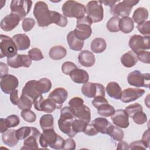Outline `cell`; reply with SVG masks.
Here are the masks:
<instances>
[{
  "label": "cell",
  "mask_w": 150,
  "mask_h": 150,
  "mask_svg": "<svg viewBox=\"0 0 150 150\" xmlns=\"http://www.w3.org/2000/svg\"><path fill=\"white\" fill-rule=\"evenodd\" d=\"M129 149H146V147L145 146L144 142L142 140H138L131 143L129 145Z\"/></svg>",
  "instance_id": "obj_55"
},
{
  "label": "cell",
  "mask_w": 150,
  "mask_h": 150,
  "mask_svg": "<svg viewBox=\"0 0 150 150\" xmlns=\"http://www.w3.org/2000/svg\"><path fill=\"white\" fill-rule=\"evenodd\" d=\"M128 118L129 117L127 112L123 109L116 110L114 114L111 115V120L113 124L122 128H127L128 127L129 125Z\"/></svg>",
  "instance_id": "obj_21"
},
{
  "label": "cell",
  "mask_w": 150,
  "mask_h": 150,
  "mask_svg": "<svg viewBox=\"0 0 150 150\" xmlns=\"http://www.w3.org/2000/svg\"><path fill=\"white\" fill-rule=\"evenodd\" d=\"M105 90L110 97L115 100L120 99L122 90L121 87L117 82L111 81L108 83L105 88Z\"/></svg>",
  "instance_id": "obj_29"
},
{
  "label": "cell",
  "mask_w": 150,
  "mask_h": 150,
  "mask_svg": "<svg viewBox=\"0 0 150 150\" xmlns=\"http://www.w3.org/2000/svg\"><path fill=\"white\" fill-rule=\"evenodd\" d=\"M92 23V21L88 16H84L83 18L77 19L76 27L73 30L74 35L83 41L87 39L92 33L91 28Z\"/></svg>",
  "instance_id": "obj_5"
},
{
  "label": "cell",
  "mask_w": 150,
  "mask_h": 150,
  "mask_svg": "<svg viewBox=\"0 0 150 150\" xmlns=\"http://www.w3.org/2000/svg\"><path fill=\"white\" fill-rule=\"evenodd\" d=\"M100 1L101 4H104V5L109 6L111 8L120 1L117 0V1Z\"/></svg>",
  "instance_id": "obj_61"
},
{
  "label": "cell",
  "mask_w": 150,
  "mask_h": 150,
  "mask_svg": "<svg viewBox=\"0 0 150 150\" xmlns=\"http://www.w3.org/2000/svg\"><path fill=\"white\" fill-rule=\"evenodd\" d=\"M131 118L135 123L139 125L143 124L147 121V116L143 111H140L135 113Z\"/></svg>",
  "instance_id": "obj_45"
},
{
  "label": "cell",
  "mask_w": 150,
  "mask_h": 150,
  "mask_svg": "<svg viewBox=\"0 0 150 150\" xmlns=\"http://www.w3.org/2000/svg\"><path fill=\"white\" fill-rule=\"evenodd\" d=\"M129 149V145L128 143L124 141H120L117 145V149Z\"/></svg>",
  "instance_id": "obj_60"
},
{
  "label": "cell",
  "mask_w": 150,
  "mask_h": 150,
  "mask_svg": "<svg viewBox=\"0 0 150 150\" xmlns=\"http://www.w3.org/2000/svg\"><path fill=\"white\" fill-rule=\"evenodd\" d=\"M28 56L32 60L35 61H39L44 58L41 50L36 47L32 48L29 50Z\"/></svg>",
  "instance_id": "obj_46"
},
{
  "label": "cell",
  "mask_w": 150,
  "mask_h": 150,
  "mask_svg": "<svg viewBox=\"0 0 150 150\" xmlns=\"http://www.w3.org/2000/svg\"><path fill=\"white\" fill-rule=\"evenodd\" d=\"M33 104V101L29 97L21 94L19 99V102L18 104L19 109L23 110L27 109H30Z\"/></svg>",
  "instance_id": "obj_39"
},
{
  "label": "cell",
  "mask_w": 150,
  "mask_h": 150,
  "mask_svg": "<svg viewBox=\"0 0 150 150\" xmlns=\"http://www.w3.org/2000/svg\"><path fill=\"white\" fill-rule=\"evenodd\" d=\"M88 122L80 119H75L72 123L73 129L77 134L79 132H83Z\"/></svg>",
  "instance_id": "obj_42"
},
{
  "label": "cell",
  "mask_w": 150,
  "mask_h": 150,
  "mask_svg": "<svg viewBox=\"0 0 150 150\" xmlns=\"http://www.w3.org/2000/svg\"><path fill=\"white\" fill-rule=\"evenodd\" d=\"M19 99L20 98L18 97V91L15 89L10 94V101L13 105H18L19 102Z\"/></svg>",
  "instance_id": "obj_56"
},
{
  "label": "cell",
  "mask_w": 150,
  "mask_h": 150,
  "mask_svg": "<svg viewBox=\"0 0 150 150\" xmlns=\"http://www.w3.org/2000/svg\"><path fill=\"white\" fill-rule=\"evenodd\" d=\"M73 81L78 84H84L88 82L89 80V75L88 73L78 67L73 70L69 75Z\"/></svg>",
  "instance_id": "obj_23"
},
{
  "label": "cell",
  "mask_w": 150,
  "mask_h": 150,
  "mask_svg": "<svg viewBox=\"0 0 150 150\" xmlns=\"http://www.w3.org/2000/svg\"><path fill=\"white\" fill-rule=\"evenodd\" d=\"M67 40L70 49L74 51H80L84 46V41L79 39L74 33L73 30L70 31L67 36Z\"/></svg>",
  "instance_id": "obj_28"
},
{
  "label": "cell",
  "mask_w": 150,
  "mask_h": 150,
  "mask_svg": "<svg viewBox=\"0 0 150 150\" xmlns=\"http://www.w3.org/2000/svg\"><path fill=\"white\" fill-rule=\"evenodd\" d=\"M32 5L31 1L13 0L11 2L10 9L11 13L17 15L21 20H23L25 16L29 13Z\"/></svg>",
  "instance_id": "obj_10"
},
{
  "label": "cell",
  "mask_w": 150,
  "mask_h": 150,
  "mask_svg": "<svg viewBox=\"0 0 150 150\" xmlns=\"http://www.w3.org/2000/svg\"><path fill=\"white\" fill-rule=\"evenodd\" d=\"M39 122L40 126L43 131L53 128L54 118L53 115L51 114L43 115L40 118Z\"/></svg>",
  "instance_id": "obj_38"
},
{
  "label": "cell",
  "mask_w": 150,
  "mask_h": 150,
  "mask_svg": "<svg viewBox=\"0 0 150 150\" xmlns=\"http://www.w3.org/2000/svg\"><path fill=\"white\" fill-rule=\"evenodd\" d=\"M5 121L8 127L9 128L17 127L20 123V119L18 115L12 114L5 118Z\"/></svg>",
  "instance_id": "obj_48"
},
{
  "label": "cell",
  "mask_w": 150,
  "mask_h": 150,
  "mask_svg": "<svg viewBox=\"0 0 150 150\" xmlns=\"http://www.w3.org/2000/svg\"><path fill=\"white\" fill-rule=\"evenodd\" d=\"M139 3V1L124 0L119 2L110 8V13L117 16H128L134 6Z\"/></svg>",
  "instance_id": "obj_7"
},
{
  "label": "cell",
  "mask_w": 150,
  "mask_h": 150,
  "mask_svg": "<svg viewBox=\"0 0 150 150\" xmlns=\"http://www.w3.org/2000/svg\"><path fill=\"white\" fill-rule=\"evenodd\" d=\"M87 16H88L93 23H97L103 20L104 17V10L100 1H90L86 6Z\"/></svg>",
  "instance_id": "obj_8"
},
{
  "label": "cell",
  "mask_w": 150,
  "mask_h": 150,
  "mask_svg": "<svg viewBox=\"0 0 150 150\" xmlns=\"http://www.w3.org/2000/svg\"><path fill=\"white\" fill-rule=\"evenodd\" d=\"M148 11L144 7H139L136 9L132 15V21L136 23H141L143 22L146 21L148 18Z\"/></svg>",
  "instance_id": "obj_34"
},
{
  "label": "cell",
  "mask_w": 150,
  "mask_h": 150,
  "mask_svg": "<svg viewBox=\"0 0 150 150\" xmlns=\"http://www.w3.org/2000/svg\"><path fill=\"white\" fill-rule=\"evenodd\" d=\"M79 63L83 66L90 67L94 65L96 59L94 54L87 50L81 51L78 56Z\"/></svg>",
  "instance_id": "obj_24"
},
{
  "label": "cell",
  "mask_w": 150,
  "mask_h": 150,
  "mask_svg": "<svg viewBox=\"0 0 150 150\" xmlns=\"http://www.w3.org/2000/svg\"><path fill=\"white\" fill-rule=\"evenodd\" d=\"M2 140L3 143L8 146L13 147L16 146L19 141L16 136V130L11 129L2 133Z\"/></svg>",
  "instance_id": "obj_27"
},
{
  "label": "cell",
  "mask_w": 150,
  "mask_h": 150,
  "mask_svg": "<svg viewBox=\"0 0 150 150\" xmlns=\"http://www.w3.org/2000/svg\"><path fill=\"white\" fill-rule=\"evenodd\" d=\"M62 11L64 16L75 18L77 19L83 18L86 13V6L75 1H67L62 7Z\"/></svg>",
  "instance_id": "obj_4"
},
{
  "label": "cell",
  "mask_w": 150,
  "mask_h": 150,
  "mask_svg": "<svg viewBox=\"0 0 150 150\" xmlns=\"http://www.w3.org/2000/svg\"><path fill=\"white\" fill-rule=\"evenodd\" d=\"M142 141L145 144V146L147 148H149V143H150V138H149V129L146 130L142 137Z\"/></svg>",
  "instance_id": "obj_57"
},
{
  "label": "cell",
  "mask_w": 150,
  "mask_h": 150,
  "mask_svg": "<svg viewBox=\"0 0 150 150\" xmlns=\"http://www.w3.org/2000/svg\"><path fill=\"white\" fill-rule=\"evenodd\" d=\"M86 135L88 136H94L97 135L98 132L92 124H88L87 125L85 130L83 132Z\"/></svg>",
  "instance_id": "obj_53"
},
{
  "label": "cell",
  "mask_w": 150,
  "mask_h": 150,
  "mask_svg": "<svg viewBox=\"0 0 150 150\" xmlns=\"http://www.w3.org/2000/svg\"><path fill=\"white\" fill-rule=\"evenodd\" d=\"M74 117L75 116L70 106H66L61 109L60 118L58 120V126L62 132L70 138L74 137L77 134L73 130L72 126Z\"/></svg>",
  "instance_id": "obj_2"
},
{
  "label": "cell",
  "mask_w": 150,
  "mask_h": 150,
  "mask_svg": "<svg viewBox=\"0 0 150 150\" xmlns=\"http://www.w3.org/2000/svg\"><path fill=\"white\" fill-rule=\"evenodd\" d=\"M121 63L125 67H131L135 66L138 62V58L135 53L132 51H129L124 53L121 57Z\"/></svg>",
  "instance_id": "obj_30"
},
{
  "label": "cell",
  "mask_w": 150,
  "mask_h": 150,
  "mask_svg": "<svg viewBox=\"0 0 150 150\" xmlns=\"http://www.w3.org/2000/svg\"><path fill=\"white\" fill-rule=\"evenodd\" d=\"M92 105L97 109V113L104 117H110L115 111L114 107L108 104L105 97L98 96L94 97L92 100Z\"/></svg>",
  "instance_id": "obj_9"
},
{
  "label": "cell",
  "mask_w": 150,
  "mask_h": 150,
  "mask_svg": "<svg viewBox=\"0 0 150 150\" xmlns=\"http://www.w3.org/2000/svg\"><path fill=\"white\" fill-rule=\"evenodd\" d=\"M107 134L110 135L111 138L116 141H120L122 140L124 136V133L122 129L118 127H115L112 124L109 127Z\"/></svg>",
  "instance_id": "obj_37"
},
{
  "label": "cell",
  "mask_w": 150,
  "mask_h": 150,
  "mask_svg": "<svg viewBox=\"0 0 150 150\" xmlns=\"http://www.w3.org/2000/svg\"><path fill=\"white\" fill-rule=\"evenodd\" d=\"M1 79V88L5 94H11L18 86L19 80L16 76L12 74H8Z\"/></svg>",
  "instance_id": "obj_15"
},
{
  "label": "cell",
  "mask_w": 150,
  "mask_h": 150,
  "mask_svg": "<svg viewBox=\"0 0 150 150\" xmlns=\"http://www.w3.org/2000/svg\"><path fill=\"white\" fill-rule=\"evenodd\" d=\"M149 21H145L139 23L137 26V28L139 32L144 36H149L150 34V26Z\"/></svg>",
  "instance_id": "obj_49"
},
{
  "label": "cell",
  "mask_w": 150,
  "mask_h": 150,
  "mask_svg": "<svg viewBox=\"0 0 150 150\" xmlns=\"http://www.w3.org/2000/svg\"><path fill=\"white\" fill-rule=\"evenodd\" d=\"M18 49L15 44L12 38L4 35H1L0 36V57L3 58L6 57L11 58L17 54Z\"/></svg>",
  "instance_id": "obj_6"
},
{
  "label": "cell",
  "mask_w": 150,
  "mask_h": 150,
  "mask_svg": "<svg viewBox=\"0 0 150 150\" xmlns=\"http://www.w3.org/2000/svg\"><path fill=\"white\" fill-rule=\"evenodd\" d=\"M138 60H140L141 62L144 63L149 64V57H150V52L148 51H141L136 54Z\"/></svg>",
  "instance_id": "obj_52"
},
{
  "label": "cell",
  "mask_w": 150,
  "mask_h": 150,
  "mask_svg": "<svg viewBox=\"0 0 150 150\" xmlns=\"http://www.w3.org/2000/svg\"><path fill=\"white\" fill-rule=\"evenodd\" d=\"M120 18L118 16L111 17L107 23V28L111 32H117L120 31L119 22Z\"/></svg>",
  "instance_id": "obj_40"
},
{
  "label": "cell",
  "mask_w": 150,
  "mask_h": 150,
  "mask_svg": "<svg viewBox=\"0 0 150 150\" xmlns=\"http://www.w3.org/2000/svg\"><path fill=\"white\" fill-rule=\"evenodd\" d=\"M91 124L95 127L98 132L103 134H107V130L111 124L106 118L103 117H98L94 119Z\"/></svg>",
  "instance_id": "obj_31"
},
{
  "label": "cell",
  "mask_w": 150,
  "mask_h": 150,
  "mask_svg": "<svg viewBox=\"0 0 150 150\" xmlns=\"http://www.w3.org/2000/svg\"><path fill=\"white\" fill-rule=\"evenodd\" d=\"M82 94L88 98H94L98 96L105 97V88L100 83L87 82L81 87Z\"/></svg>",
  "instance_id": "obj_13"
},
{
  "label": "cell",
  "mask_w": 150,
  "mask_h": 150,
  "mask_svg": "<svg viewBox=\"0 0 150 150\" xmlns=\"http://www.w3.org/2000/svg\"><path fill=\"white\" fill-rule=\"evenodd\" d=\"M0 77L1 79L5 77L6 75L8 74V66L3 63L1 62L0 63Z\"/></svg>",
  "instance_id": "obj_58"
},
{
  "label": "cell",
  "mask_w": 150,
  "mask_h": 150,
  "mask_svg": "<svg viewBox=\"0 0 150 150\" xmlns=\"http://www.w3.org/2000/svg\"><path fill=\"white\" fill-rule=\"evenodd\" d=\"M69 105L75 117L87 122L90 121V109L86 105H84V101L81 98L79 97L72 98L69 100Z\"/></svg>",
  "instance_id": "obj_3"
},
{
  "label": "cell",
  "mask_w": 150,
  "mask_h": 150,
  "mask_svg": "<svg viewBox=\"0 0 150 150\" xmlns=\"http://www.w3.org/2000/svg\"><path fill=\"white\" fill-rule=\"evenodd\" d=\"M76 142L71 138H67L65 140L63 149L64 150H73L76 149Z\"/></svg>",
  "instance_id": "obj_54"
},
{
  "label": "cell",
  "mask_w": 150,
  "mask_h": 150,
  "mask_svg": "<svg viewBox=\"0 0 150 150\" xmlns=\"http://www.w3.org/2000/svg\"><path fill=\"white\" fill-rule=\"evenodd\" d=\"M50 57L54 60H59L63 59L67 54L66 49L61 45H57L52 47L49 53Z\"/></svg>",
  "instance_id": "obj_33"
},
{
  "label": "cell",
  "mask_w": 150,
  "mask_h": 150,
  "mask_svg": "<svg viewBox=\"0 0 150 150\" xmlns=\"http://www.w3.org/2000/svg\"><path fill=\"white\" fill-rule=\"evenodd\" d=\"M67 19L58 12L53 11V23L61 27H65L67 25Z\"/></svg>",
  "instance_id": "obj_41"
},
{
  "label": "cell",
  "mask_w": 150,
  "mask_h": 150,
  "mask_svg": "<svg viewBox=\"0 0 150 150\" xmlns=\"http://www.w3.org/2000/svg\"><path fill=\"white\" fill-rule=\"evenodd\" d=\"M52 86V82L47 78H42L37 81L36 84V88L40 94L49 92L51 89Z\"/></svg>",
  "instance_id": "obj_35"
},
{
  "label": "cell",
  "mask_w": 150,
  "mask_h": 150,
  "mask_svg": "<svg viewBox=\"0 0 150 150\" xmlns=\"http://www.w3.org/2000/svg\"><path fill=\"white\" fill-rule=\"evenodd\" d=\"M30 134L24 139L23 146L21 148V150H31L39 148L38 140L41 135L40 131L35 127H31Z\"/></svg>",
  "instance_id": "obj_19"
},
{
  "label": "cell",
  "mask_w": 150,
  "mask_h": 150,
  "mask_svg": "<svg viewBox=\"0 0 150 150\" xmlns=\"http://www.w3.org/2000/svg\"><path fill=\"white\" fill-rule=\"evenodd\" d=\"M144 93L145 90L144 89L139 88H125L121 93L120 100L123 103H128L138 99Z\"/></svg>",
  "instance_id": "obj_18"
},
{
  "label": "cell",
  "mask_w": 150,
  "mask_h": 150,
  "mask_svg": "<svg viewBox=\"0 0 150 150\" xmlns=\"http://www.w3.org/2000/svg\"><path fill=\"white\" fill-rule=\"evenodd\" d=\"M12 39L16 46L18 50H25L28 49L30 45L29 38L25 34H16L12 36Z\"/></svg>",
  "instance_id": "obj_26"
},
{
  "label": "cell",
  "mask_w": 150,
  "mask_h": 150,
  "mask_svg": "<svg viewBox=\"0 0 150 150\" xmlns=\"http://www.w3.org/2000/svg\"><path fill=\"white\" fill-rule=\"evenodd\" d=\"M7 64L9 67L14 69L21 67L28 68L32 64V59L28 55L17 54L11 58H8Z\"/></svg>",
  "instance_id": "obj_16"
},
{
  "label": "cell",
  "mask_w": 150,
  "mask_h": 150,
  "mask_svg": "<svg viewBox=\"0 0 150 150\" xmlns=\"http://www.w3.org/2000/svg\"><path fill=\"white\" fill-rule=\"evenodd\" d=\"M76 68H77V66L74 63L69 61L63 63L62 66V72L66 75H69L70 73Z\"/></svg>",
  "instance_id": "obj_51"
},
{
  "label": "cell",
  "mask_w": 150,
  "mask_h": 150,
  "mask_svg": "<svg viewBox=\"0 0 150 150\" xmlns=\"http://www.w3.org/2000/svg\"><path fill=\"white\" fill-rule=\"evenodd\" d=\"M125 110L128 114V115L129 117H132V116L136 112L142 111L143 108L141 104L138 103H134L132 104H130L128 106H127Z\"/></svg>",
  "instance_id": "obj_47"
},
{
  "label": "cell",
  "mask_w": 150,
  "mask_h": 150,
  "mask_svg": "<svg viewBox=\"0 0 150 150\" xmlns=\"http://www.w3.org/2000/svg\"><path fill=\"white\" fill-rule=\"evenodd\" d=\"M31 127H22L16 130V136L18 140H24L31 133Z\"/></svg>",
  "instance_id": "obj_43"
},
{
  "label": "cell",
  "mask_w": 150,
  "mask_h": 150,
  "mask_svg": "<svg viewBox=\"0 0 150 150\" xmlns=\"http://www.w3.org/2000/svg\"><path fill=\"white\" fill-rule=\"evenodd\" d=\"M0 123H1V129H0V132L1 133H4L5 131H6L8 130V129L9 128L6 125V121H5V118H1L0 119Z\"/></svg>",
  "instance_id": "obj_59"
},
{
  "label": "cell",
  "mask_w": 150,
  "mask_h": 150,
  "mask_svg": "<svg viewBox=\"0 0 150 150\" xmlns=\"http://www.w3.org/2000/svg\"><path fill=\"white\" fill-rule=\"evenodd\" d=\"M68 93L63 87H58L53 90L49 95L48 98L52 100L57 105V109H60L63 104L66 100Z\"/></svg>",
  "instance_id": "obj_20"
},
{
  "label": "cell",
  "mask_w": 150,
  "mask_h": 150,
  "mask_svg": "<svg viewBox=\"0 0 150 150\" xmlns=\"http://www.w3.org/2000/svg\"><path fill=\"white\" fill-rule=\"evenodd\" d=\"M33 15L40 27H46L53 23V11H50L44 1L36 2L33 8Z\"/></svg>",
  "instance_id": "obj_1"
},
{
  "label": "cell",
  "mask_w": 150,
  "mask_h": 150,
  "mask_svg": "<svg viewBox=\"0 0 150 150\" xmlns=\"http://www.w3.org/2000/svg\"><path fill=\"white\" fill-rule=\"evenodd\" d=\"M37 81L35 80H32L28 81L25 84L22 90V94H24L30 97L34 102V100L39 97L40 94L38 93L36 88V84Z\"/></svg>",
  "instance_id": "obj_25"
},
{
  "label": "cell",
  "mask_w": 150,
  "mask_h": 150,
  "mask_svg": "<svg viewBox=\"0 0 150 150\" xmlns=\"http://www.w3.org/2000/svg\"><path fill=\"white\" fill-rule=\"evenodd\" d=\"M33 105L37 111L47 113L52 112L57 109V105L52 100L49 98L44 99L42 95H40L34 100Z\"/></svg>",
  "instance_id": "obj_14"
},
{
  "label": "cell",
  "mask_w": 150,
  "mask_h": 150,
  "mask_svg": "<svg viewBox=\"0 0 150 150\" xmlns=\"http://www.w3.org/2000/svg\"><path fill=\"white\" fill-rule=\"evenodd\" d=\"M35 25V21L32 18H25L22 23V29L25 32H28L32 30Z\"/></svg>",
  "instance_id": "obj_50"
},
{
  "label": "cell",
  "mask_w": 150,
  "mask_h": 150,
  "mask_svg": "<svg viewBox=\"0 0 150 150\" xmlns=\"http://www.w3.org/2000/svg\"><path fill=\"white\" fill-rule=\"evenodd\" d=\"M21 115L25 121L30 123L34 122L36 119L35 113L30 110V109L22 110L21 112Z\"/></svg>",
  "instance_id": "obj_44"
},
{
  "label": "cell",
  "mask_w": 150,
  "mask_h": 150,
  "mask_svg": "<svg viewBox=\"0 0 150 150\" xmlns=\"http://www.w3.org/2000/svg\"><path fill=\"white\" fill-rule=\"evenodd\" d=\"M21 19L17 15L11 13L1 20L0 23L1 28L6 32L11 31L18 25Z\"/></svg>",
  "instance_id": "obj_22"
},
{
  "label": "cell",
  "mask_w": 150,
  "mask_h": 150,
  "mask_svg": "<svg viewBox=\"0 0 150 150\" xmlns=\"http://www.w3.org/2000/svg\"><path fill=\"white\" fill-rule=\"evenodd\" d=\"M59 135L56 134L53 128L43 130L41 134L39 141L42 148H47L49 146L52 148Z\"/></svg>",
  "instance_id": "obj_17"
},
{
  "label": "cell",
  "mask_w": 150,
  "mask_h": 150,
  "mask_svg": "<svg viewBox=\"0 0 150 150\" xmlns=\"http://www.w3.org/2000/svg\"><path fill=\"white\" fill-rule=\"evenodd\" d=\"M149 73H141L139 70H134L129 73L127 76L129 84L137 87H149Z\"/></svg>",
  "instance_id": "obj_11"
},
{
  "label": "cell",
  "mask_w": 150,
  "mask_h": 150,
  "mask_svg": "<svg viewBox=\"0 0 150 150\" xmlns=\"http://www.w3.org/2000/svg\"><path fill=\"white\" fill-rule=\"evenodd\" d=\"M134 28V21L129 16L122 17L120 19L119 29L124 33H129L131 32Z\"/></svg>",
  "instance_id": "obj_32"
},
{
  "label": "cell",
  "mask_w": 150,
  "mask_h": 150,
  "mask_svg": "<svg viewBox=\"0 0 150 150\" xmlns=\"http://www.w3.org/2000/svg\"><path fill=\"white\" fill-rule=\"evenodd\" d=\"M129 46L135 54L141 51L149 49V36L132 35L129 40Z\"/></svg>",
  "instance_id": "obj_12"
},
{
  "label": "cell",
  "mask_w": 150,
  "mask_h": 150,
  "mask_svg": "<svg viewBox=\"0 0 150 150\" xmlns=\"http://www.w3.org/2000/svg\"><path fill=\"white\" fill-rule=\"evenodd\" d=\"M107 47L105 40L101 38L94 39L91 43V49L95 53H101L103 52Z\"/></svg>",
  "instance_id": "obj_36"
}]
</instances>
